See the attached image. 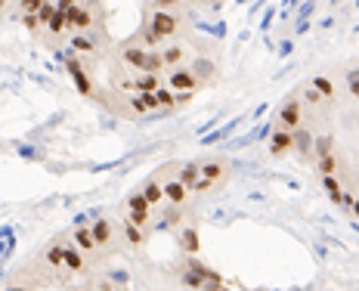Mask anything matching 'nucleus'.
<instances>
[{"mask_svg":"<svg viewBox=\"0 0 359 291\" xmlns=\"http://www.w3.org/2000/svg\"><path fill=\"white\" fill-rule=\"evenodd\" d=\"M149 10H170V13H183V0H146Z\"/></svg>","mask_w":359,"mask_h":291,"instance_id":"obj_30","label":"nucleus"},{"mask_svg":"<svg viewBox=\"0 0 359 291\" xmlns=\"http://www.w3.org/2000/svg\"><path fill=\"white\" fill-rule=\"evenodd\" d=\"M143 72H146V74H161V78H164V74H168V65H164V56H161V50H149Z\"/></svg>","mask_w":359,"mask_h":291,"instance_id":"obj_26","label":"nucleus"},{"mask_svg":"<svg viewBox=\"0 0 359 291\" xmlns=\"http://www.w3.org/2000/svg\"><path fill=\"white\" fill-rule=\"evenodd\" d=\"M115 291H127V288H115Z\"/></svg>","mask_w":359,"mask_h":291,"instance_id":"obj_39","label":"nucleus"},{"mask_svg":"<svg viewBox=\"0 0 359 291\" xmlns=\"http://www.w3.org/2000/svg\"><path fill=\"white\" fill-rule=\"evenodd\" d=\"M111 47H115V43H111L106 25H96L84 34H69V41H65V53L78 56L87 69L93 62H100V59H106L111 53Z\"/></svg>","mask_w":359,"mask_h":291,"instance_id":"obj_1","label":"nucleus"},{"mask_svg":"<svg viewBox=\"0 0 359 291\" xmlns=\"http://www.w3.org/2000/svg\"><path fill=\"white\" fill-rule=\"evenodd\" d=\"M158 87H164L161 74H146V72L133 74V93H155Z\"/></svg>","mask_w":359,"mask_h":291,"instance_id":"obj_20","label":"nucleus"},{"mask_svg":"<svg viewBox=\"0 0 359 291\" xmlns=\"http://www.w3.org/2000/svg\"><path fill=\"white\" fill-rule=\"evenodd\" d=\"M291 137H294V152L301 158H313V140H316V133L306 128V121L297 130H291Z\"/></svg>","mask_w":359,"mask_h":291,"instance_id":"obj_18","label":"nucleus"},{"mask_svg":"<svg viewBox=\"0 0 359 291\" xmlns=\"http://www.w3.org/2000/svg\"><path fill=\"white\" fill-rule=\"evenodd\" d=\"M140 192H143V198L152 205V211H158V208H164V183H161V174L155 170L149 180L140 186Z\"/></svg>","mask_w":359,"mask_h":291,"instance_id":"obj_15","label":"nucleus"},{"mask_svg":"<svg viewBox=\"0 0 359 291\" xmlns=\"http://www.w3.org/2000/svg\"><path fill=\"white\" fill-rule=\"evenodd\" d=\"M334 152V137L332 133H316V140H313V158H325V155Z\"/></svg>","mask_w":359,"mask_h":291,"instance_id":"obj_25","label":"nucleus"},{"mask_svg":"<svg viewBox=\"0 0 359 291\" xmlns=\"http://www.w3.org/2000/svg\"><path fill=\"white\" fill-rule=\"evenodd\" d=\"M161 56H164V65H168V72L192 62V50H189V43H186V41H170V43H164V47H161Z\"/></svg>","mask_w":359,"mask_h":291,"instance_id":"obj_11","label":"nucleus"},{"mask_svg":"<svg viewBox=\"0 0 359 291\" xmlns=\"http://www.w3.org/2000/svg\"><path fill=\"white\" fill-rule=\"evenodd\" d=\"M69 236H72V242L78 245V248L87 255L90 264H96V260H100L102 251H100V245H96V238H93V229H90V223H74V229H72Z\"/></svg>","mask_w":359,"mask_h":291,"instance_id":"obj_8","label":"nucleus"},{"mask_svg":"<svg viewBox=\"0 0 359 291\" xmlns=\"http://www.w3.org/2000/svg\"><path fill=\"white\" fill-rule=\"evenodd\" d=\"M111 56H115V65H118V69L137 74V72H143L149 50L140 47L133 37H127V41H121V43H115V47H111Z\"/></svg>","mask_w":359,"mask_h":291,"instance_id":"obj_4","label":"nucleus"},{"mask_svg":"<svg viewBox=\"0 0 359 291\" xmlns=\"http://www.w3.org/2000/svg\"><path fill=\"white\" fill-rule=\"evenodd\" d=\"M301 102H304L306 109H323V106H328V102H325V96H323V93H316L310 84L304 87V100H301Z\"/></svg>","mask_w":359,"mask_h":291,"instance_id":"obj_29","label":"nucleus"},{"mask_svg":"<svg viewBox=\"0 0 359 291\" xmlns=\"http://www.w3.org/2000/svg\"><path fill=\"white\" fill-rule=\"evenodd\" d=\"M22 19V25H25V32L32 34V37H43V22L37 13H25V16H19Z\"/></svg>","mask_w":359,"mask_h":291,"instance_id":"obj_28","label":"nucleus"},{"mask_svg":"<svg viewBox=\"0 0 359 291\" xmlns=\"http://www.w3.org/2000/svg\"><path fill=\"white\" fill-rule=\"evenodd\" d=\"M90 229H93V238H96V245H100V251L109 255L118 242V223L109 220V217H96L93 223H90Z\"/></svg>","mask_w":359,"mask_h":291,"instance_id":"obj_10","label":"nucleus"},{"mask_svg":"<svg viewBox=\"0 0 359 291\" xmlns=\"http://www.w3.org/2000/svg\"><path fill=\"white\" fill-rule=\"evenodd\" d=\"M198 164H201V177H205V180H211L214 186H220L229 177L226 158H201Z\"/></svg>","mask_w":359,"mask_h":291,"instance_id":"obj_16","label":"nucleus"},{"mask_svg":"<svg viewBox=\"0 0 359 291\" xmlns=\"http://www.w3.org/2000/svg\"><path fill=\"white\" fill-rule=\"evenodd\" d=\"M130 37L140 43V47H146V50H161L164 43H168V41H164V37H161L158 32H155L152 25H146V22H140V28H137V32H133Z\"/></svg>","mask_w":359,"mask_h":291,"instance_id":"obj_17","label":"nucleus"},{"mask_svg":"<svg viewBox=\"0 0 359 291\" xmlns=\"http://www.w3.org/2000/svg\"><path fill=\"white\" fill-rule=\"evenodd\" d=\"M276 124L279 128H288V130H297L304 124V102L301 96H288L285 102L279 106V111H276Z\"/></svg>","mask_w":359,"mask_h":291,"instance_id":"obj_7","label":"nucleus"},{"mask_svg":"<svg viewBox=\"0 0 359 291\" xmlns=\"http://www.w3.org/2000/svg\"><path fill=\"white\" fill-rule=\"evenodd\" d=\"M310 87H313L316 93H323V96H325L328 106H332L334 96H338V87H334V81L328 78V74H313V78H310Z\"/></svg>","mask_w":359,"mask_h":291,"instance_id":"obj_21","label":"nucleus"},{"mask_svg":"<svg viewBox=\"0 0 359 291\" xmlns=\"http://www.w3.org/2000/svg\"><path fill=\"white\" fill-rule=\"evenodd\" d=\"M65 270H69V276H87V270H90L87 255L72 242V236H69V242H65Z\"/></svg>","mask_w":359,"mask_h":291,"instance_id":"obj_14","label":"nucleus"},{"mask_svg":"<svg viewBox=\"0 0 359 291\" xmlns=\"http://www.w3.org/2000/svg\"><path fill=\"white\" fill-rule=\"evenodd\" d=\"M220 291H229V288H223V285H220Z\"/></svg>","mask_w":359,"mask_h":291,"instance_id":"obj_40","label":"nucleus"},{"mask_svg":"<svg viewBox=\"0 0 359 291\" xmlns=\"http://www.w3.org/2000/svg\"><path fill=\"white\" fill-rule=\"evenodd\" d=\"M6 4H19V0H6Z\"/></svg>","mask_w":359,"mask_h":291,"instance_id":"obj_38","label":"nucleus"},{"mask_svg":"<svg viewBox=\"0 0 359 291\" xmlns=\"http://www.w3.org/2000/svg\"><path fill=\"white\" fill-rule=\"evenodd\" d=\"M291 152H294V137H291L288 128L276 124L273 133H269V155H273V158H285Z\"/></svg>","mask_w":359,"mask_h":291,"instance_id":"obj_13","label":"nucleus"},{"mask_svg":"<svg viewBox=\"0 0 359 291\" xmlns=\"http://www.w3.org/2000/svg\"><path fill=\"white\" fill-rule=\"evenodd\" d=\"M124 208H127V214H143V217H155L152 205H149V201L143 198V192H140V189H130V192H127Z\"/></svg>","mask_w":359,"mask_h":291,"instance_id":"obj_19","label":"nucleus"},{"mask_svg":"<svg viewBox=\"0 0 359 291\" xmlns=\"http://www.w3.org/2000/svg\"><path fill=\"white\" fill-rule=\"evenodd\" d=\"M143 22L152 25L168 43L183 41L186 32H189V19L183 13H170V10H149V6H143Z\"/></svg>","mask_w":359,"mask_h":291,"instance_id":"obj_2","label":"nucleus"},{"mask_svg":"<svg viewBox=\"0 0 359 291\" xmlns=\"http://www.w3.org/2000/svg\"><path fill=\"white\" fill-rule=\"evenodd\" d=\"M316 170H319V177H338V170H341V161H338V152H332V155H325V158H319L316 161Z\"/></svg>","mask_w":359,"mask_h":291,"instance_id":"obj_27","label":"nucleus"},{"mask_svg":"<svg viewBox=\"0 0 359 291\" xmlns=\"http://www.w3.org/2000/svg\"><path fill=\"white\" fill-rule=\"evenodd\" d=\"M62 59H65V72H69L74 90H78L81 96H87V100H93V102H106V96H102L100 84L93 81V72H90L87 65L81 62L78 56H72V53H62Z\"/></svg>","mask_w":359,"mask_h":291,"instance_id":"obj_3","label":"nucleus"},{"mask_svg":"<svg viewBox=\"0 0 359 291\" xmlns=\"http://www.w3.org/2000/svg\"><path fill=\"white\" fill-rule=\"evenodd\" d=\"M183 4H186V6H189V4L196 6V4H211V0H183Z\"/></svg>","mask_w":359,"mask_h":291,"instance_id":"obj_36","label":"nucleus"},{"mask_svg":"<svg viewBox=\"0 0 359 291\" xmlns=\"http://www.w3.org/2000/svg\"><path fill=\"white\" fill-rule=\"evenodd\" d=\"M4 291H37V285H32V282H25V279H13Z\"/></svg>","mask_w":359,"mask_h":291,"instance_id":"obj_33","label":"nucleus"},{"mask_svg":"<svg viewBox=\"0 0 359 291\" xmlns=\"http://www.w3.org/2000/svg\"><path fill=\"white\" fill-rule=\"evenodd\" d=\"M155 100H158V115L177 111V93L170 90V87H158V90H155Z\"/></svg>","mask_w":359,"mask_h":291,"instance_id":"obj_24","label":"nucleus"},{"mask_svg":"<svg viewBox=\"0 0 359 291\" xmlns=\"http://www.w3.org/2000/svg\"><path fill=\"white\" fill-rule=\"evenodd\" d=\"M344 78H347V90L353 100H359V69H350V72H344Z\"/></svg>","mask_w":359,"mask_h":291,"instance_id":"obj_32","label":"nucleus"},{"mask_svg":"<svg viewBox=\"0 0 359 291\" xmlns=\"http://www.w3.org/2000/svg\"><path fill=\"white\" fill-rule=\"evenodd\" d=\"M350 211H353V214H356V220H359V196L353 198V205H350Z\"/></svg>","mask_w":359,"mask_h":291,"instance_id":"obj_35","label":"nucleus"},{"mask_svg":"<svg viewBox=\"0 0 359 291\" xmlns=\"http://www.w3.org/2000/svg\"><path fill=\"white\" fill-rule=\"evenodd\" d=\"M6 6H10V4H6V0H0V16H4V13H6Z\"/></svg>","mask_w":359,"mask_h":291,"instance_id":"obj_37","label":"nucleus"},{"mask_svg":"<svg viewBox=\"0 0 359 291\" xmlns=\"http://www.w3.org/2000/svg\"><path fill=\"white\" fill-rule=\"evenodd\" d=\"M78 4H81V0H56V10L59 13H72Z\"/></svg>","mask_w":359,"mask_h":291,"instance_id":"obj_34","label":"nucleus"},{"mask_svg":"<svg viewBox=\"0 0 359 291\" xmlns=\"http://www.w3.org/2000/svg\"><path fill=\"white\" fill-rule=\"evenodd\" d=\"M177 177L192 189V186H196V180L201 177V164H198V161H183V164H177Z\"/></svg>","mask_w":359,"mask_h":291,"instance_id":"obj_23","label":"nucleus"},{"mask_svg":"<svg viewBox=\"0 0 359 291\" xmlns=\"http://www.w3.org/2000/svg\"><path fill=\"white\" fill-rule=\"evenodd\" d=\"M177 242H180V248H183L186 255H198V248H201V242H198V229H196V226L180 229Z\"/></svg>","mask_w":359,"mask_h":291,"instance_id":"obj_22","label":"nucleus"},{"mask_svg":"<svg viewBox=\"0 0 359 291\" xmlns=\"http://www.w3.org/2000/svg\"><path fill=\"white\" fill-rule=\"evenodd\" d=\"M118 236H121L124 245H130L133 251H140V248H146V242H149V236H152V233H146L143 226H137V223H130L127 217H121V220H118Z\"/></svg>","mask_w":359,"mask_h":291,"instance_id":"obj_12","label":"nucleus"},{"mask_svg":"<svg viewBox=\"0 0 359 291\" xmlns=\"http://www.w3.org/2000/svg\"><path fill=\"white\" fill-rule=\"evenodd\" d=\"M177 170V164H170V168H161L158 174H161V183H164V205H170V208H189V201H192V192H189V186H186L180 177L174 174Z\"/></svg>","mask_w":359,"mask_h":291,"instance_id":"obj_5","label":"nucleus"},{"mask_svg":"<svg viewBox=\"0 0 359 291\" xmlns=\"http://www.w3.org/2000/svg\"><path fill=\"white\" fill-rule=\"evenodd\" d=\"M217 189V186L211 183V180H205V177H198V180H196V186H192V198H201V196H208V192H214Z\"/></svg>","mask_w":359,"mask_h":291,"instance_id":"obj_31","label":"nucleus"},{"mask_svg":"<svg viewBox=\"0 0 359 291\" xmlns=\"http://www.w3.org/2000/svg\"><path fill=\"white\" fill-rule=\"evenodd\" d=\"M164 87H170L174 93H198L201 81L192 74L189 65H180V69H170L164 74Z\"/></svg>","mask_w":359,"mask_h":291,"instance_id":"obj_6","label":"nucleus"},{"mask_svg":"<svg viewBox=\"0 0 359 291\" xmlns=\"http://www.w3.org/2000/svg\"><path fill=\"white\" fill-rule=\"evenodd\" d=\"M189 69H192V74H196V78L201 81V87H214L217 81H220V65H217L211 56H205V53L192 56Z\"/></svg>","mask_w":359,"mask_h":291,"instance_id":"obj_9","label":"nucleus"}]
</instances>
